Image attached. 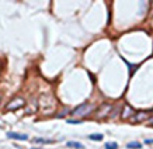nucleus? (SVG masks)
Segmentation results:
<instances>
[{"label":"nucleus","instance_id":"1","mask_svg":"<svg viewBox=\"0 0 153 149\" xmlns=\"http://www.w3.org/2000/svg\"><path fill=\"white\" fill-rule=\"evenodd\" d=\"M93 104H89V103H85V104H80L79 107H76L73 111H72V115L74 117H83V115H87L89 112L93 111Z\"/></svg>","mask_w":153,"mask_h":149},{"label":"nucleus","instance_id":"2","mask_svg":"<svg viewBox=\"0 0 153 149\" xmlns=\"http://www.w3.org/2000/svg\"><path fill=\"white\" fill-rule=\"evenodd\" d=\"M24 104H26V101L23 100V99H20V97H17V99H14V100L7 106V110H17V108H21Z\"/></svg>","mask_w":153,"mask_h":149},{"label":"nucleus","instance_id":"3","mask_svg":"<svg viewBox=\"0 0 153 149\" xmlns=\"http://www.w3.org/2000/svg\"><path fill=\"white\" fill-rule=\"evenodd\" d=\"M7 137L11 139H17V141H26L28 135L26 134H18V132H7Z\"/></svg>","mask_w":153,"mask_h":149},{"label":"nucleus","instance_id":"4","mask_svg":"<svg viewBox=\"0 0 153 149\" xmlns=\"http://www.w3.org/2000/svg\"><path fill=\"white\" fill-rule=\"evenodd\" d=\"M111 108H112V107H111V104H104V106L101 107V110L98 112H97V115H98V117H104V115H108V114H110V110Z\"/></svg>","mask_w":153,"mask_h":149},{"label":"nucleus","instance_id":"5","mask_svg":"<svg viewBox=\"0 0 153 149\" xmlns=\"http://www.w3.org/2000/svg\"><path fill=\"white\" fill-rule=\"evenodd\" d=\"M146 118H148V112L142 111V112H138V114H135V117L132 118V120H133V121H136V123H141V121L146 120Z\"/></svg>","mask_w":153,"mask_h":149},{"label":"nucleus","instance_id":"6","mask_svg":"<svg viewBox=\"0 0 153 149\" xmlns=\"http://www.w3.org/2000/svg\"><path fill=\"white\" fill-rule=\"evenodd\" d=\"M131 115H135L133 110H132L129 106H125V107H124V111H122V117L128 118V117H131Z\"/></svg>","mask_w":153,"mask_h":149},{"label":"nucleus","instance_id":"7","mask_svg":"<svg viewBox=\"0 0 153 149\" xmlns=\"http://www.w3.org/2000/svg\"><path fill=\"white\" fill-rule=\"evenodd\" d=\"M69 148H76V149H83L85 146L80 144V142H74V141H69L68 144H66Z\"/></svg>","mask_w":153,"mask_h":149},{"label":"nucleus","instance_id":"8","mask_svg":"<svg viewBox=\"0 0 153 149\" xmlns=\"http://www.w3.org/2000/svg\"><path fill=\"white\" fill-rule=\"evenodd\" d=\"M34 142H37V144H53L52 139H44V138H35Z\"/></svg>","mask_w":153,"mask_h":149},{"label":"nucleus","instance_id":"9","mask_svg":"<svg viewBox=\"0 0 153 149\" xmlns=\"http://www.w3.org/2000/svg\"><path fill=\"white\" fill-rule=\"evenodd\" d=\"M89 138L91 139V141H101V139L104 138V137H103L101 134H91V135H90Z\"/></svg>","mask_w":153,"mask_h":149},{"label":"nucleus","instance_id":"10","mask_svg":"<svg viewBox=\"0 0 153 149\" xmlns=\"http://www.w3.org/2000/svg\"><path fill=\"white\" fill-rule=\"evenodd\" d=\"M106 149H118V144L117 142H107Z\"/></svg>","mask_w":153,"mask_h":149},{"label":"nucleus","instance_id":"11","mask_svg":"<svg viewBox=\"0 0 153 149\" xmlns=\"http://www.w3.org/2000/svg\"><path fill=\"white\" fill-rule=\"evenodd\" d=\"M127 146H128V148H136V149H139L141 146H142V145L139 144V142H129Z\"/></svg>","mask_w":153,"mask_h":149},{"label":"nucleus","instance_id":"12","mask_svg":"<svg viewBox=\"0 0 153 149\" xmlns=\"http://www.w3.org/2000/svg\"><path fill=\"white\" fill-rule=\"evenodd\" d=\"M68 123H70V124H79L80 121H76V120H69Z\"/></svg>","mask_w":153,"mask_h":149},{"label":"nucleus","instance_id":"13","mask_svg":"<svg viewBox=\"0 0 153 149\" xmlns=\"http://www.w3.org/2000/svg\"><path fill=\"white\" fill-rule=\"evenodd\" d=\"M145 142H146V144H153V139H146Z\"/></svg>","mask_w":153,"mask_h":149},{"label":"nucleus","instance_id":"14","mask_svg":"<svg viewBox=\"0 0 153 149\" xmlns=\"http://www.w3.org/2000/svg\"><path fill=\"white\" fill-rule=\"evenodd\" d=\"M149 124H152V125H153V118H150V120H149Z\"/></svg>","mask_w":153,"mask_h":149},{"label":"nucleus","instance_id":"15","mask_svg":"<svg viewBox=\"0 0 153 149\" xmlns=\"http://www.w3.org/2000/svg\"><path fill=\"white\" fill-rule=\"evenodd\" d=\"M34 149H38V148H34Z\"/></svg>","mask_w":153,"mask_h":149}]
</instances>
